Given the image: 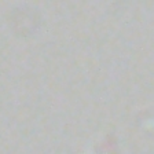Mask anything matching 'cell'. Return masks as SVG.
<instances>
[]
</instances>
